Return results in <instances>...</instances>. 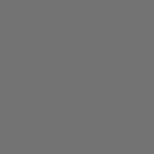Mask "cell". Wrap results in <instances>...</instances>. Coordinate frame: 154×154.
I'll use <instances>...</instances> for the list:
<instances>
[]
</instances>
